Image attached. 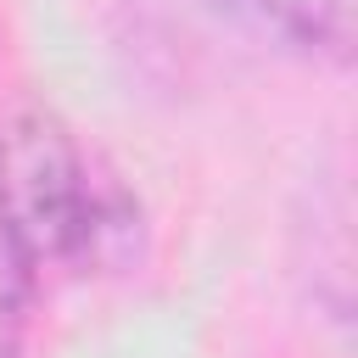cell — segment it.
Listing matches in <instances>:
<instances>
[{"label": "cell", "mask_w": 358, "mask_h": 358, "mask_svg": "<svg viewBox=\"0 0 358 358\" xmlns=\"http://www.w3.org/2000/svg\"><path fill=\"white\" fill-rule=\"evenodd\" d=\"M0 235L34 285L90 280L140 252V201L45 106L0 123Z\"/></svg>", "instance_id": "obj_1"}, {"label": "cell", "mask_w": 358, "mask_h": 358, "mask_svg": "<svg viewBox=\"0 0 358 358\" xmlns=\"http://www.w3.org/2000/svg\"><path fill=\"white\" fill-rule=\"evenodd\" d=\"M241 6H252L263 22H274L308 50H324L336 62H347L352 50V0H241Z\"/></svg>", "instance_id": "obj_2"}, {"label": "cell", "mask_w": 358, "mask_h": 358, "mask_svg": "<svg viewBox=\"0 0 358 358\" xmlns=\"http://www.w3.org/2000/svg\"><path fill=\"white\" fill-rule=\"evenodd\" d=\"M34 274L22 268V257L11 252V241L0 235V358H22V336H28V308H34Z\"/></svg>", "instance_id": "obj_3"}]
</instances>
